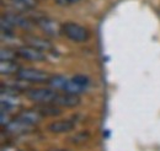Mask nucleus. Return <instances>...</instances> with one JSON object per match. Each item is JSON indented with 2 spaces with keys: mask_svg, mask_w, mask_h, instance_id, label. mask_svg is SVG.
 <instances>
[{
  "mask_svg": "<svg viewBox=\"0 0 160 151\" xmlns=\"http://www.w3.org/2000/svg\"><path fill=\"white\" fill-rule=\"evenodd\" d=\"M53 151H65V150H53Z\"/></svg>",
  "mask_w": 160,
  "mask_h": 151,
  "instance_id": "22",
  "label": "nucleus"
},
{
  "mask_svg": "<svg viewBox=\"0 0 160 151\" xmlns=\"http://www.w3.org/2000/svg\"><path fill=\"white\" fill-rule=\"evenodd\" d=\"M4 19L9 21L14 27H20L23 30H31L32 28V23L28 19H26L25 16H22L20 14H15V12H10L6 14L4 16Z\"/></svg>",
  "mask_w": 160,
  "mask_h": 151,
  "instance_id": "7",
  "label": "nucleus"
},
{
  "mask_svg": "<svg viewBox=\"0 0 160 151\" xmlns=\"http://www.w3.org/2000/svg\"><path fill=\"white\" fill-rule=\"evenodd\" d=\"M85 90H86V87L80 86L79 84H77L73 79H67V81H65V84H64L62 91L65 92V94L79 95V94H82Z\"/></svg>",
  "mask_w": 160,
  "mask_h": 151,
  "instance_id": "14",
  "label": "nucleus"
},
{
  "mask_svg": "<svg viewBox=\"0 0 160 151\" xmlns=\"http://www.w3.org/2000/svg\"><path fill=\"white\" fill-rule=\"evenodd\" d=\"M77 84H79L80 86H82V87H88V85H89V77L85 75H75L74 77H72Z\"/></svg>",
  "mask_w": 160,
  "mask_h": 151,
  "instance_id": "18",
  "label": "nucleus"
},
{
  "mask_svg": "<svg viewBox=\"0 0 160 151\" xmlns=\"http://www.w3.org/2000/svg\"><path fill=\"white\" fill-rule=\"evenodd\" d=\"M18 118H20L21 120H23L25 123L30 124V125H35L36 123H38L41 119L43 118L42 114L35 108V110H23L21 111Z\"/></svg>",
  "mask_w": 160,
  "mask_h": 151,
  "instance_id": "11",
  "label": "nucleus"
},
{
  "mask_svg": "<svg viewBox=\"0 0 160 151\" xmlns=\"http://www.w3.org/2000/svg\"><path fill=\"white\" fill-rule=\"evenodd\" d=\"M89 138H90V134L88 132H80L70 138V143L74 144V145H81L85 141H88Z\"/></svg>",
  "mask_w": 160,
  "mask_h": 151,
  "instance_id": "16",
  "label": "nucleus"
},
{
  "mask_svg": "<svg viewBox=\"0 0 160 151\" xmlns=\"http://www.w3.org/2000/svg\"><path fill=\"white\" fill-rule=\"evenodd\" d=\"M19 70H20L19 65L16 64L15 60H1L0 61V73L2 75L18 74Z\"/></svg>",
  "mask_w": 160,
  "mask_h": 151,
  "instance_id": "13",
  "label": "nucleus"
},
{
  "mask_svg": "<svg viewBox=\"0 0 160 151\" xmlns=\"http://www.w3.org/2000/svg\"><path fill=\"white\" fill-rule=\"evenodd\" d=\"M26 96L28 100L38 105H42V103H53L58 94L52 87L51 89H28L26 91Z\"/></svg>",
  "mask_w": 160,
  "mask_h": 151,
  "instance_id": "3",
  "label": "nucleus"
},
{
  "mask_svg": "<svg viewBox=\"0 0 160 151\" xmlns=\"http://www.w3.org/2000/svg\"><path fill=\"white\" fill-rule=\"evenodd\" d=\"M12 1L19 2V4H21L22 6H25L27 9H32V7L36 6V0H12Z\"/></svg>",
  "mask_w": 160,
  "mask_h": 151,
  "instance_id": "19",
  "label": "nucleus"
},
{
  "mask_svg": "<svg viewBox=\"0 0 160 151\" xmlns=\"http://www.w3.org/2000/svg\"><path fill=\"white\" fill-rule=\"evenodd\" d=\"M65 81H67V77L63 75H53L51 76V79H49V81H48V85L53 89V90H63V86H64V84H65Z\"/></svg>",
  "mask_w": 160,
  "mask_h": 151,
  "instance_id": "15",
  "label": "nucleus"
},
{
  "mask_svg": "<svg viewBox=\"0 0 160 151\" xmlns=\"http://www.w3.org/2000/svg\"><path fill=\"white\" fill-rule=\"evenodd\" d=\"M54 105H57L58 107H65V108H73L80 105V98L78 95L73 94H64L58 95L56 97V100L53 101Z\"/></svg>",
  "mask_w": 160,
  "mask_h": 151,
  "instance_id": "6",
  "label": "nucleus"
},
{
  "mask_svg": "<svg viewBox=\"0 0 160 151\" xmlns=\"http://www.w3.org/2000/svg\"><path fill=\"white\" fill-rule=\"evenodd\" d=\"M31 128H32V125L25 123L23 120H21L20 118L11 119V120L4 127V129L8 133H10V134H22V133L28 132Z\"/></svg>",
  "mask_w": 160,
  "mask_h": 151,
  "instance_id": "9",
  "label": "nucleus"
},
{
  "mask_svg": "<svg viewBox=\"0 0 160 151\" xmlns=\"http://www.w3.org/2000/svg\"><path fill=\"white\" fill-rule=\"evenodd\" d=\"M74 122L72 120H54L51 124H48V130L53 134H62V133H68L74 129Z\"/></svg>",
  "mask_w": 160,
  "mask_h": 151,
  "instance_id": "10",
  "label": "nucleus"
},
{
  "mask_svg": "<svg viewBox=\"0 0 160 151\" xmlns=\"http://www.w3.org/2000/svg\"><path fill=\"white\" fill-rule=\"evenodd\" d=\"M16 57H19L16 51H11L9 48H2L0 51V59L1 60H15Z\"/></svg>",
  "mask_w": 160,
  "mask_h": 151,
  "instance_id": "17",
  "label": "nucleus"
},
{
  "mask_svg": "<svg viewBox=\"0 0 160 151\" xmlns=\"http://www.w3.org/2000/svg\"><path fill=\"white\" fill-rule=\"evenodd\" d=\"M37 26L46 35H48L51 37L59 36L60 33H62V26L57 21H54V20L52 19H47V17L37 19Z\"/></svg>",
  "mask_w": 160,
  "mask_h": 151,
  "instance_id": "4",
  "label": "nucleus"
},
{
  "mask_svg": "<svg viewBox=\"0 0 160 151\" xmlns=\"http://www.w3.org/2000/svg\"><path fill=\"white\" fill-rule=\"evenodd\" d=\"M80 0H65V2H67V5H69V4H77V2H79Z\"/></svg>",
  "mask_w": 160,
  "mask_h": 151,
  "instance_id": "21",
  "label": "nucleus"
},
{
  "mask_svg": "<svg viewBox=\"0 0 160 151\" xmlns=\"http://www.w3.org/2000/svg\"><path fill=\"white\" fill-rule=\"evenodd\" d=\"M18 56L27 61H43L46 59V56L43 52H41L38 49L30 47V46H25V47H20L19 49H16Z\"/></svg>",
  "mask_w": 160,
  "mask_h": 151,
  "instance_id": "5",
  "label": "nucleus"
},
{
  "mask_svg": "<svg viewBox=\"0 0 160 151\" xmlns=\"http://www.w3.org/2000/svg\"><path fill=\"white\" fill-rule=\"evenodd\" d=\"M35 108L42 114V117H56V115H59L62 113L60 107H58L54 103H42Z\"/></svg>",
  "mask_w": 160,
  "mask_h": 151,
  "instance_id": "12",
  "label": "nucleus"
},
{
  "mask_svg": "<svg viewBox=\"0 0 160 151\" xmlns=\"http://www.w3.org/2000/svg\"><path fill=\"white\" fill-rule=\"evenodd\" d=\"M18 79L20 81L25 82H31V84H43L48 82L51 75L46 71H42L38 69H32V68H21L18 71Z\"/></svg>",
  "mask_w": 160,
  "mask_h": 151,
  "instance_id": "2",
  "label": "nucleus"
},
{
  "mask_svg": "<svg viewBox=\"0 0 160 151\" xmlns=\"http://www.w3.org/2000/svg\"><path fill=\"white\" fill-rule=\"evenodd\" d=\"M62 33L68 39L78 43L86 42L90 37L89 31L84 26L75 22H65L64 25H62Z\"/></svg>",
  "mask_w": 160,
  "mask_h": 151,
  "instance_id": "1",
  "label": "nucleus"
},
{
  "mask_svg": "<svg viewBox=\"0 0 160 151\" xmlns=\"http://www.w3.org/2000/svg\"><path fill=\"white\" fill-rule=\"evenodd\" d=\"M25 42L27 46L30 47H33L36 49H38L41 52H48L53 48L52 43L48 41V39H44V38H40V37H35V36H27L25 37Z\"/></svg>",
  "mask_w": 160,
  "mask_h": 151,
  "instance_id": "8",
  "label": "nucleus"
},
{
  "mask_svg": "<svg viewBox=\"0 0 160 151\" xmlns=\"http://www.w3.org/2000/svg\"><path fill=\"white\" fill-rule=\"evenodd\" d=\"M1 151H18L14 146H2Z\"/></svg>",
  "mask_w": 160,
  "mask_h": 151,
  "instance_id": "20",
  "label": "nucleus"
}]
</instances>
